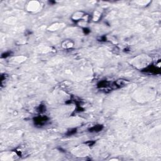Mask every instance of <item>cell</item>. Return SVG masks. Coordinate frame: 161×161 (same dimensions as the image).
Wrapping results in <instances>:
<instances>
[{
  "mask_svg": "<svg viewBox=\"0 0 161 161\" xmlns=\"http://www.w3.org/2000/svg\"><path fill=\"white\" fill-rule=\"evenodd\" d=\"M152 62V58L146 54H140L130 60V64L139 70H143L150 66Z\"/></svg>",
  "mask_w": 161,
  "mask_h": 161,
  "instance_id": "6da1fadb",
  "label": "cell"
},
{
  "mask_svg": "<svg viewBox=\"0 0 161 161\" xmlns=\"http://www.w3.org/2000/svg\"><path fill=\"white\" fill-rule=\"evenodd\" d=\"M152 96H154L153 91L148 87H141L140 89L135 91L134 94L135 99L139 102L148 101L150 99H152Z\"/></svg>",
  "mask_w": 161,
  "mask_h": 161,
  "instance_id": "7a4b0ae2",
  "label": "cell"
},
{
  "mask_svg": "<svg viewBox=\"0 0 161 161\" xmlns=\"http://www.w3.org/2000/svg\"><path fill=\"white\" fill-rule=\"evenodd\" d=\"M89 150H90L89 145L83 144L75 147L72 150V153L75 157H85L89 154Z\"/></svg>",
  "mask_w": 161,
  "mask_h": 161,
  "instance_id": "3957f363",
  "label": "cell"
},
{
  "mask_svg": "<svg viewBox=\"0 0 161 161\" xmlns=\"http://www.w3.org/2000/svg\"><path fill=\"white\" fill-rule=\"evenodd\" d=\"M26 9L29 12H37L41 9V4L39 1H29L26 4Z\"/></svg>",
  "mask_w": 161,
  "mask_h": 161,
  "instance_id": "277c9868",
  "label": "cell"
},
{
  "mask_svg": "<svg viewBox=\"0 0 161 161\" xmlns=\"http://www.w3.org/2000/svg\"><path fill=\"white\" fill-rule=\"evenodd\" d=\"M18 158L17 154L14 152H4L1 153L0 160L3 161H11L16 160Z\"/></svg>",
  "mask_w": 161,
  "mask_h": 161,
  "instance_id": "5b68a950",
  "label": "cell"
},
{
  "mask_svg": "<svg viewBox=\"0 0 161 161\" xmlns=\"http://www.w3.org/2000/svg\"><path fill=\"white\" fill-rule=\"evenodd\" d=\"M86 16V13H85L84 11H79L75 12V13L72 14L71 18H72V19L73 21L79 22V21L82 20V19H84Z\"/></svg>",
  "mask_w": 161,
  "mask_h": 161,
  "instance_id": "8992f818",
  "label": "cell"
},
{
  "mask_svg": "<svg viewBox=\"0 0 161 161\" xmlns=\"http://www.w3.org/2000/svg\"><path fill=\"white\" fill-rule=\"evenodd\" d=\"M74 43L70 40H64L62 43V47L64 48L65 49H69V48H71L74 47Z\"/></svg>",
  "mask_w": 161,
  "mask_h": 161,
  "instance_id": "52a82bcc",
  "label": "cell"
},
{
  "mask_svg": "<svg viewBox=\"0 0 161 161\" xmlns=\"http://www.w3.org/2000/svg\"><path fill=\"white\" fill-rule=\"evenodd\" d=\"M63 26L62 24L61 23H55L52 24L48 28V30L50 31H57L58 30H59L60 28H61V27Z\"/></svg>",
  "mask_w": 161,
  "mask_h": 161,
  "instance_id": "ba28073f",
  "label": "cell"
},
{
  "mask_svg": "<svg viewBox=\"0 0 161 161\" xmlns=\"http://www.w3.org/2000/svg\"><path fill=\"white\" fill-rule=\"evenodd\" d=\"M101 16V13L100 12L96 11L94 12V14H93V18H92V19H93V20L95 21H98V20L99 19Z\"/></svg>",
  "mask_w": 161,
  "mask_h": 161,
  "instance_id": "9c48e42d",
  "label": "cell"
}]
</instances>
